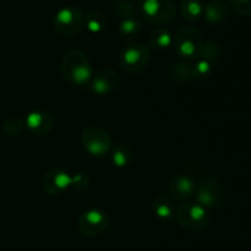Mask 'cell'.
Instances as JSON below:
<instances>
[{"label": "cell", "instance_id": "obj_6", "mask_svg": "<svg viewBox=\"0 0 251 251\" xmlns=\"http://www.w3.org/2000/svg\"><path fill=\"white\" fill-rule=\"evenodd\" d=\"M145 20L153 25H166L176 16V7L172 0H145L141 6Z\"/></svg>", "mask_w": 251, "mask_h": 251}, {"label": "cell", "instance_id": "obj_16", "mask_svg": "<svg viewBox=\"0 0 251 251\" xmlns=\"http://www.w3.org/2000/svg\"><path fill=\"white\" fill-rule=\"evenodd\" d=\"M134 159V152L131 147L126 143L119 142L113 147L112 152V161L117 167H127L132 162Z\"/></svg>", "mask_w": 251, "mask_h": 251}, {"label": "cell", "instance_id": "obj_10", "mask_svg": "<svg viewBox=\"0 0 251 251\" xmlns=\"http://www.w3.org/2000/svg\"><path fill=\"white\" fill-rule=\"evenodd\" d=\"M71 182H73V176L68 171L55 167L46 172L42 179V187L46 193L56 196L71 187Z\"/></svg>", "mask_w": 251, "mask_h": 251}, {"label": "cell", "instance_id": "obj_20", "mask_svg": "<svg viewBox=\"0 0 251 251\" xmlns=\"http://www.w3.org/2000/svg\"><path fill=\"white\" fill-rule=\"evenodd\" d=\"M222 54L223 47L221 46L218 42L206 41L203 42L202 46H201L200 52H199L198 58L196 59H202V61H207L213 64L222 57Z\"/></svg>", "mask_w": 251, "mask_h": 251}, {"label": "cell", "instance_id": "obj_18", "mask_svg": "<svg viewBox=\"0 0 251 251\" xmlns=\"http://www.w3.org/2000/svg\"><path fill=\"white\" fill-rule=\"evenodd\" d=\"M152 209H153V213L156 214L158 218L164 219H171L176 216V207L172 199H169L166 196H157L154 198L153 203H152Z\"/></svg>", "mask_w": 251, "mask_h": 251}, {"label": "cell", "instance_id": "obj_5", "mask_svg": "<svg viewBox=\"0 0 251 251\" xmlns=\"http://www.w3.org/2000/svg\"><path fill=\"white\" fill-rule=\"evenodd\" d=\"M203 39L199 30L193 26H183L176 31L173 38L176 53L184 59H196Z\"/></svg>", "mask_w": 251, "mask_h": 251}, {"label": "cell", "instance_id": "obj_14", "mask_svg": "<svg viewBox=\"0 0 251 251\" xmlns=\"http://www.w3.org/2000/svg\"><path fill=\"white\" fill-rule=\"evenodd\" d=\"M169 76L172 78V80L180 85L191 83L194 81L193 64H190L189 62H176V63L172 64L169 68Z\"/></svg>", "mask_w": 251, "mask_h": 251}, {"label": "cell", "instance_id": "obj_4", "mask_svg": "<svg viewBox=\"0 0 251 251\" xmlns=\"http://www.w3.org/2000/svg\"><path fill=\"white\" fill-rule=\"evenodd\" d=\"M178 223L183 228L191 231H200L208 224V212L198 202H185L180 204L176 212Z\"/></svg>", "mask_w": 251, "mask_h": 251}, {"label": "cell", "instance_id": "obj_22", "mask_svg": "<svg viewBox=\"0 0 251 251\" xmlns=\"http://www.w3.org/2000/svg\"><path fill=\"white\" fill-rule=\"evenodd\" d=\"M141 22L137 19H124L119 25V34L125 41H132L141 33Z\"/></svg>", "mask_w": 251, "mask_h": 251}, {"label": "cell", "instance_id": "obj_17", "mask_svg": "<svg viewBox=\"0 0 251 251\" xmlns=\"http://www.w3.org/2000/svg\"><path fill=\"white\" fill-rule=\"evenodd\" d=\"M149 44L150 48L158 49V51L167 49L173 44V36L166 27H157L150 33Z\"/></svg>", "mask_w": 251, "mask_h": 251}, {"label": "cell", "instance_id": "obj_25", "mask_svg": "<svg viewBox=\"0 0 251 251\" xmlns=\"http://www.w3.org/2000/svg\"><path fill=\"white\" fill-rule=\"evenodd\" d=\"M4 130L10 137H19L24 130V122L16 116H12L5 121Z\"/></svg>", "mask_w": 251, "mask_h": 251}, {"label": "cell", "instance_id": "obj_1", "mask_svg": "<svg viewBox=\"0 0 251 251\" xmlns=\"http://www.w3.org/2000/svg\"><path fill=\"white\" fill-rule=\"evenodd\" d=\"M61 75L68 83L75 86H90L92 66L88 57L80 49H71L64 54L60 64Z\"/></svg>", "mask_w": 251, "mask_h": 251}, {"label": "cell", "instance_id": "obj_11", "mask_svg": "<svg viewBox=\"0 0 251 251\" xmlns=\"http://www.w3.org/2000/svg\"><path fill=\"white\" fill-rule=\"evenodd\" d=\"M119 85V75L114 69L104 68L95 74L91 79L90 88L97 95H108Z\"/></svg>", "mask_w": 251, "mask_h": 251}, {"label": "cell", "instance_id": "obj_23", "mask_svg": "<svg viewBox=\"0 0 251 251\" xmlns=\"http://www.w3.org/2000/svg\"><path fill=\"white\" fill-rule=\"evenodd\" d=\"M85 25L91 32L98 33L107 27V19L100 11H91L85 16Z\"/></svg>", "mask_w": 251, "mask_h": 251}, {"label": "cell", "instance_id": "obj_19", "mask_svg": "<svg viewBox=\"0 0 251 251\" xmlns=\"http://www.w3.org/2000/svg\"><path fill=\"white\" fill-rule=\"evenodd\" d=\"M140 6L137 0H114V11L119 17L124 19H136Z\"/></svg>", "mask_w": 251, "mask_h": 251}, {"label": "cell", "instance_id": "obj_21", "mask_svg": "<svg viewBox=\"0 0 251 251\" xmlns=\"http://www.w3.org/2000/svg\"><path fill=\"white\" fill-rule=\"evenodd\" d=\"M180 14L188 21H196L203 15V4L201 0H184Z\"/></svg>", "mask_w": 251, "mask_h": 251}, {"label": "cell", "instance_id": "obj_9", "mask_svg": "<svg viewBox=\"0 0 251 251\" xmlns=\"http://www.w3.org/2000/svg\"><path fill=\"white\" fill-rule=\"evenodd\" d=\"M222 196V185L215 177L203 179L195 189V201L206 209L218 206L221 203Z\"/></svg>", "mask_w": 251, "mask_h": 251}, {"label": "cell", "instance_id": "obj_7", "mask_svg": "<svg viewBox=\"0 0 251 251\" xmlns=\"http://www.w3.org/2000/svg\"><path fill=\"white\" fill-rule=\"evenodd\" d=\"M54 29L63 36H74L85 26V15L77 7H64L59 10L53 20Z\"/></svg>", "mask_w": 251, "mask_h": 251}, {"label": "cell", "instance_id": "obj_8", "mask_svg": "<svg viewBox=\"0 0 251 251\" xmlns=\"http://www.w3.org/2000/svg\"><path fill=\"white\" fill-rule=\"evenodd\" d=\"M108 225H109L108 214L100 209H88L81 213L77 219V226L81 233L91 238L104 233Z\"/></svg>", "mask_w": 251, "mask_h": 251}, {"label": "cell", "instance_id": "obj_24", "mask_svg": "<svg viewBox=\"0 0 251 251\" xmlns=\"http://www.w3.org/2000/svg\"><path fill=\"white\" fill-rule=\"evenodd\" d=\"M213 73V64L207 61L199 59L196 63L193 64V78L194 80H206L210 78Z\"/></svg>", "mask_w": 251, "mask_h": 251}, {"label": "cell", "instance_id": "obj_2", "mask_svg": "<svg viewBox=\"0 0 251 251\" xmlns=\"http://www.w3.org/2000/svg\"><path fill=\"white\" fill-rule=\"evenodd\" d=\"M151 59L150 47L140 42H132L123 48L119 56V64L125 73L136 75L147 68Z\"/></svg>", "mask_w": 251, "mask_h": 251}, {"label": "cell", "instance_id": "obj_27", "mask_svg": "<svg viewBox=\"0 0 251 251\" xmlns=\"http://www.w3.org/2000/svg\"><path fill=\"white\" fill-rule=\"evenodd\" d=\"M235 10L244 16H251V0H233Z\"/></svg>", "mask_w": 251, "mask_h": 251}, {"label": "cell", "instance_id": "obj_3", "mask_svg": "<svg viewBox=\"0 0 251 251\" xmlns=\"http://www.w3.org/2000/svg\"><path fill=\"white\" fill-rule=\"evenodd\" d=\"M81 143L92 157H103L113 147L112 135L100 126H88L81 133Z\"/></svg>", "mask_w": 251, "mask_h": 251}, {"label": "cell", "instance_id": "obj_13", "mask_svg": "<svg viewBox=\"0 0 251 251\" xmlns=\"http://www.w3.org/2000/svg\"><path fill=\"white\" fill-rule=\"evenodd\" d=\"M27 128L36 135H46L54 126L53 117L44 111H32L25 120Z\"/></svg>", "mask_w": 251, "mask_h": 251}, {"label": "cell", "instance_id": "obj_26", "mask_svg": "<svg viewBox=\"0 0 251 251\" xmlns=\"http://www.w3.org/2000/svg\"><path fill=\"white\" fill-rule=\"evenodd\" d=\"M91 181L90 177L85 174H76L75 176H73V182H71V187L76 189L78 192L86 191V189L90 187Z\"/></svg>", "mask_w": 251, "mask_h": 251}, {"label": "cell", "instance_id": "obj_12", "mask_svg": "<svg viewBox=\"0 0 251 251\" xmlns=\"http://www.w3.org/2000/svg\"><path fill=\"white\" fill-rule=\"evenodd\" d=\"M196 185L191 177L186 175H176L169 182L168 191L171 196L176 201H186L195 193Z\"/></svg>", "mask_w": 251, "mask_h": 251}, {"label": "cell", "instance_id": "obj_15", "mask_svg": "<svg viewBox=\"0 0 251 251\" xmlns=\"http://www.w3.org/2000/svg\"><path fill=\"white\" fill-rule=\"evenodd\" d=\"M203 16L206 21L212 25H218L228 17V6L222 1H213L203 7Z\"/></svg>", "mask_w": 251, "mask_h": 251}]
</instances>
